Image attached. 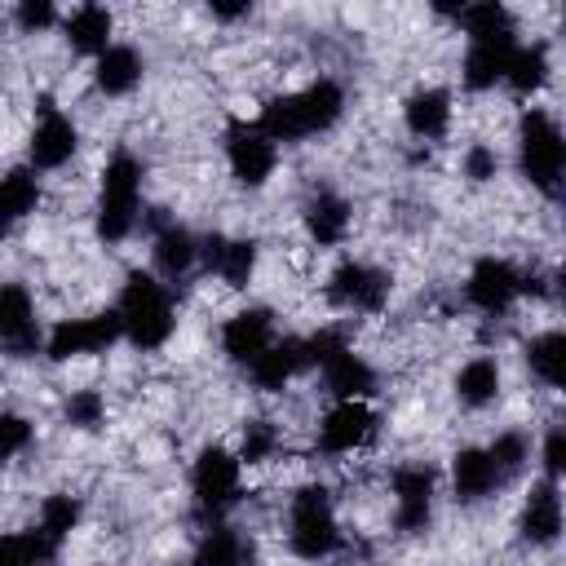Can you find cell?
<instances>
[{
  "instance_id": "cell-1",
  "label": "cell",
  "mask_w": 566,
  "mask_h": 566,
  "mask_svg": "<svg viewBox=\"0 0 566 566\" xmlns=\"http://www.w3.org/2000/svg\"><path fill=\"white\" fill-rule=\"evenodd\" d=\"M115 314H119L124 336H128L137 349H155V345H164L168 332H172V323H177V318H172V301H168V292H164L150 274H128Z\"/></svg>"
},
{
  "instance_id": "cell-2",
  "label": "cell",
  "mask_w": 566,
  "mask_h": 566,
  "mask_svg": "<svg viewBox=\"0 0 566 566\" xmlns=\"http://www.w3.org/2000/svg\"><path fill=\"white\" fill-rule=\"evenodd\" d=\"M137 195H142V164L133 155H115L102 172V203H97V234L106 243H119L133 230Z\"/></svg>"
},
{
  "instance_id": "cell-3",
  "label": "cell",
  "mask_w": 566,
  "mask_h": 566,
  "mask_svg": "<svg viewBox=\"0 0 566 566\" xmlns=\"http://www.w3.org/2000/svg\"><path fill=\"white\" fill-rule=\"evenodd\" d=\"M336 544H340V531H336L327 491H323V486H301V491L292 495V553L318 562V557H327Z\"/></svg>"
},
{
  "instance_id": "cell-4",
  "label": "cell",
  "mask_w": 566,
  "mask_h": 566,
  "mask_svg": "<svg viewBox=\"0 0 566 566\" xmlns=\"http://www.w3.org/2000/svg\"><path fill=\"white\" fill-rule=\"evenodd\" d=\"M562 164H566V142L557 133V124L544 111H526L522 115V172L553 195L562 181Z\"/></svg>"
},
{
  "instance_id": "cell-5",
  "label": "cell",
  "mask_w": 566,
  "mask_h": 566,
  "mask_svg": "<svg viewBox=\"0 0 566 566\" xmlns=\"http://www.w3.org/2000/svg\"><path fill=\"white\" fill-rule=\"evenodd\" d=\"M119 336H124L119 314L66 318V323H57L53 336H49V358H53V363H66V358H80V354H97V349L115 345Z\"/></svg>"
},
{
  "instance_id": "cell-6",
  "label": "cell",
  "mask_w": 566,
  "mask_h": 566,
  "mask_svg": "<svg viewBox=\"0 0 566 566\" xmlns=\"http://www.w3.org/2000/svg\"><path fill=\"white\" fill-rule=\"evenodd\" d=\"M226 155H230V172L243 186H265V177L274 172V142L256 124H230Z\"/></svg>"
},
{
  "instance_id": "cell-7",
  "label": "cell",
  "mask_w": 566,
  "mask_h": 566,
  "mask_svg": "<svg viewBox=\"0 0 566 566\" xmlns=\"http://www.w3.org/2000/svg\"><path fill=\"white\" fill-rule=\"evenodd\" d=\"M517 270L509 265V261H500V256H482L478 265H473V274H469V301L478 305V310H486V314H504L509 310V301L517 296Z\"/></svg>"
},
{
  "instance_id": "cell-8",
  "label": "cell",
  "mask_w": 566,
  "mask_h": 566,
  "mask_svg": "<svg viewBox=\"0 0 566 566\" xmlns=\"http://www.w3.org/2000/svg\"><path fill=\"white\" fill-rule=\"evenodd\" d=\"M332 301L336 305H349V310H380L385 296H389V279L371 265H358V261H345L336 274H332Z\"/></svg>"
},
{
  "instance_id": "cell-9",
  "label": "cell",
  "mask_w": 566,
  "mask_h": 566,
  "mask_svg": "<svg viewBox=\"0 0 566 566\" xmlns=\"http://www.w3.org/2000/svg\"><path fill=\"white\" fill-rule=\"evenodd\" d=\"M195 495L199 504H230L239 495V460L221 447H203L195 460Z\"/></svg>"
},
{
  "instance_id": "cell-10",
  "label": "cell",
  "mask_w": 566,
  "mask_h": 566,
  "mask_svg": "<svg viewBox=\"0 0 566 566\" xmlns=\"http://www.w3.org/2000/svg\"><path fill=\"white\" fill-rule=\"evenodd\" d=\"M0 340L9 345V354H31L40 340L31 292L22 283H0Z\"/></svg>"
},
{
  "instance_id": "cell-11",
  "label": "cell",
  "mask_w": 566,
  "mask_h": 566,
  "mask_svg": "<svg viewBox=\"0 0 566 566\" xmlns=\"http://www.w3.org/2000/svg\"><path fill=\"white\" fill-rule=\"evenodd\" d=\"M270 336H274L270 310H243V314H234V318L226 323L221 345H226V354H230L234 363H248V367H252V363L270 349Z\"/></svg>"
},
{
  "instance_id": "cell-12",
  "label": "cell",
  "mask_w": 566,
  "mask_h": 566,
  "mask_svg": "<svg viewBox=\"0 0 566 566\" xmlns=\"http://www.w3.org/2000/svg\"><path fill=\"white\" fill-rule=\"evenodd\" d=\"M394 495H398V526L424 531L429 526V500H433V473L429 469H398Z\"/></svg>"
},
{
  "instance_id": "cell-13",
  "label": "cell",
  "mask_w": 566,
  "mask_h": 566,
  "mask_svg": "<svg viewBox=\"0 0 566 566\" xmlns=\"http://www.w3.org/2000/svg\"><path fill=\"white\" fill-rule=\"evenodd\" d=\"M522 535L531 544H553L562 535V495H557L553 478L539 482V486H531L526 509H522Z\"/></svg>"
},
{
  "instance_id": "cell-14",
  "label": "cell",
  "mask_w": 566,
  "mask_h": 566,
  "mask_svg": "<svg viewBox=\"0 0 566 566\" xmlns=\"http://www.w3.org/2000/svg\"><path fill=\"white\" fill-rule=\"evenodd\" d=\"M75 150V124L57 111H44V119L31 133V164L35 168H62Z\"/></svg>"
},
{
  "instance_id": "cell-15",
  "label": "cell",
  "mask_w": 566,
  "mask_h": 566,
  "mask_svg": "<svg viewBox=\"0 0 566 566\" xmlns=\"http://www.w3.org/2000/svg\"><path fill=\"white\" fill-rule=\"evenodd\" d=\"M371 433V411L363 402H340L336 411H327L323 429H318V447L323 451H354L358 442H367Z\"/></svg>"
},
{
  "instance_id": "cell-16",
  "label": "cell",
  "mask_w": 566,
  "mask_h": 566,
  "mask_svg": "<svg viewBox=\"0 0 566 566\" xmlns=\"http://www.w3.org/2000/svg\"><path fill=\"white\" fill-rule=\"evenodd\" d=\"M305 363H310V358H305V340H283V345H270V349L252 363V380H256V389L274 394V389H283Z\"/></svg>"
},
{
  "instance_id": "cell-17",
  "label": "cell",
  "mask_w": 566,
  "mask_h": 566,
  "mask_svg": "<svg viewBox=\"0 0 566 566\" xmlns=\"http://www.w3.org/2000/svg\"><path fill=\"white\" fill-rule=\"evenodd\" d=\"M323 376H327V389L340 398V402H358L363 394L376 389V371L354 354V349H340L336 358L323 363Z\"/></svg>"
},
{
  "instance_id": "cell-18",
  "label": "cell",
  "mask_w": 566,
  "mask_h": 566,
  "mask_svg": "<svg viewBox=\"0 0 566 566\" xmlns=\"http://www.w3.org/2000/svg\"><path fill=\"white\" fill-rule=\"evenodd\" d=\"M66 40L75 53H106L111 49V13L102 4H80L66 18Z\"/></svg>"
},
{
  "instance_id": "cell-19",
  "label": "cell",
  "mask_w": 566,
  "mask_h": 566,
  "mask_svg": "<svg viewBox=\"0 0 566 566\" xmlns=\"http://www.w3.org/2000/svg\"><path fill=\"white\" fill-rule=\"evenodd\" d=\"M137 80H142V57H137V49L111 44L106 53H97V88H102V93L119 97V93L137 88Z\"/></svg>"
},
{
  "instance_id": "cell-20",
  "label": "cell",
  "mask_w": 566,
  "mask_h": 566,
  "mask_svg": "<svg viewBox=\"0 0 566 566\" xmlns=\"http://www.w3.org/2000/svg\"><path fill=\"white\" fill-rule=\"evenodd\" d=\"M451 124V97L442 88H420L407 97V128L416 137H442Z\"/></svg>"
},
{
  "instance_id": "cell-21",
  "label": "cell",
  "mask_w": 566,
  "mask_h": 566,
  "mask_svg": "<svg viewBox=\"0 0 566 566\" xmlns=\"http://www.w3.org/2000/svg\"><path fill=\"white\" fill-rule=\"evenodd\" d=\"M451 478H455V495H460V500H482V495L500 482V473H495L491 455H486V451H478V447H464V451L455 455Z\"/></svg>"
},
{
  "instance_id": "cell-22",
  "label": "cell",
  "mask_w": 566,
  "mask_h": 566,
  "mask_svg": "<svg viewBox=\"0 0 566 566\" xmlns=\"http://www.w3.org/2000/svg\"><path fill=\"white\" fill-rule=\"evenodd\" d=\"M270 142H301L310 137V124H305V111H301V97L296 93H283L274 97L265 111H261V124H256Z\"/></svg>"
},
{
  "instance_id": "cell-23",
  "label": "cell",
  "mask_w": 566,
  "mask_h": 566,
  "mask_svg": "<svg viewBox=\"0 0 566 566\" xmlns=\"http://www.w3.org/2000/svg\"><path fill=\"white\" fill-rule=\"evenodd\" d=\"M460 22H464V31H469L473 44H500V40H513V18H509V9L495 4V0L460 9Z\"/></svg>"
},
{
  "instance_id": "cell-24",
  "label": "cell",
  "mask_w": 566,
  "mask_h": 566,
  "mask_svg": "<svg viewBox=\"0 0 566 566\" xmlns=\"http://www.w3.org/2000/svg\"><path fill=\"white\" fill-rule=\"evenodd\" d=\"M513 44H517V40L473 44V49H469V57H464V84H469V88H491L495 80H504V66H509Z\"/></svg>"
},
{
  "instance_id": "cell-25",
  "label": "cell",
  "mask_w": 566,
  "mask_h": 566,
  "mask_svg": "<svg viewBox=\"0 0 566 566\" xmlns=\"http://www.w3.org/2000/svg\"><path fill=\"white\" fill-rule=\"evenodd\" d=\"M296 97H301V111H305L310 133L332 128V124L340 119V111H345V93H340L336 80H314V84H310L305 93H296Z\"/></svg>"
},
{
  "instance_id": "cell-26",
  "label": "cell",
  "mask_w": 566,
  "mask_h": 566,
  "mask_svg": "<svg viewBox=\"0 0 566 566\" xmlns=\"http://www.w3.org/2000/svg\"><path fill=\"white\" fill-rule=\"evenodd\" d=\"M35 199H40V186H35V177H31L27 168L4 172V177H0V234H4L18 217H27V212L35 208Z\"/></svg>"
},
{
  "instance_id": "cell-27",
  "label": "cell",
  "mask_w": 566,
  "mask_h": 566,
  "mask_svg": "<svg viewBox=\"0 0 566 566\" xmlns=\"http://www.w3.org/2000/svg\"><path fill=\"white\" fill-rule=\"evenodd\" d=\"M526 363H531V371H535L544 385L562 389V385H566V336H562V332L535 336L531 349H526Z\"/></svg>"
},
{
  "instance_id": "cell-28",
  "label": "cell",
  "mask_w": 566,
  "mask_h": 566,
  "mask_svg": "<svg viewBox=\"0 0 566 566\" xmlns=\"http://www.w3.org/2000/svg\"><path fill=\"white\" fill-rule=\"evenodd\" d=\"M305 226H310V234L318 243H340L345 230H349V203L336 199V195H318L310 203V212H305Z\"/></svg>"
},
{
  "instance_id": "cell-29",
  "label": "cell",
  "mask_w": 566,
  "mask_h": 566,
  "mask_svg": "<svg viewBox=\"0 0 566 566\" xmlns=\"http://www.w3.org/2000/svg\"><path fill=\"white\" fill-rule=\"evenodd\" d=\"M544 75H548V53H544V44H513L509 66H504V80H509L517 93H531V88L544 84Z\"/></svg>"
},
{
  "instance_id": "cell-30",
  "label": "cell",
  "mask_w": 566,
  "mask_h": 566,
  "mask_svg": "<svg viewBox=\"0 0 566 566\" xmlns=\"http://www.w3.org/2000/svg\"><path fill=\"white\" fill-rule=\"evenodd\" d=\"M455 394H460V402H469V407L491 402V398L500 394V367H495L491 358H473V363H464L460 376H455Z\"/></svg>"
},
{
  "instance_id": "cell-31",
  "label": "cell",
  "mask_w": 566,
  "mask_h": 566,
  "mask_svg": "<svg viewBox=\"0 0 566 566\" xmlns=\"http://www.w3.org/2000/svg\"><path fill=\"white\" fill-rule=\"evenodd\" d=\"M243 562H248V544L230 526H212L195 548V566H243Z\"/></svg>"
},
{
  "instance_id": "cell-32",
  "label": "cell",
  "mask_w": 566,
  "mask_h": 566,
  "mask_svg": "<svg viewBox=\"0 0 566 566\" xmlns=\"http://www.w3.org/2000/svg\"><path fill=\"white\" fill-rule=\"evenodd\" d=\"M57 553L53 539H44L40 531H13L0 535V566H44Z\"/></svg>"
},
{
  "instance_id": "cell-33",
  "label": "cell",
  "mask_w": 566,
  "mask_h": 566,
  "mask_svg": "<svg viewBox=\"0 0 566 566\" xmlns=\"http://www.w3.org/2000/svg\"><path fill=\"white\" fill-rule=\"evenodd\" d=\"M195 256H199V248H195V239L181 230V226H164L159 230V239H155V261H159V270L164 274H186L190 265H195Z\"/></svg>"
},
{
  "instance_id": "cell-34",
  "label": "cell",
  "mask_w": 566,
  "mask_h": 566,
  "mask_svg": "<svg viewBox=\"0 0 566 566\" xmlns=\"http://www.w3.org/2000/svg\"><path fill=\"white\" fill-rule=\"evenodd\" d=\"M252 265H256V243H252V239H226L212 270H217L230 287H243V283L252 279Z\"/></svg>"
},
{
  "instance_id": "cell-35",
  "label": "cell",
  "mask_w": 566,
  "mask_h": 566,
  "mask_svg": "<svg viewBox=\"0 0 566 566\" xmlns=\"http://www.w3.org/2000/svg\"><path fill=\"white\" fill-rule=\"evenodd\" d=\"M75 522H80V504H75L71 495H49V500H44V509H40V535H44V539L62 544V539L75 531Z\"/></svg>"
},
{
  "instance_id": "cell-36",
  "label": "cell",
  "mask_w": 566,
  "mask_h": 566,
  "mask_svg": "<svg viewBox=\"0 0 566 566\" xmlns=\"http://www.w3.org/2000/svg\"><path fill=\"white\" fill-rule=\"evenodd\" d=\"M102 416H106V398H102L97 389H75V394L66 398V420H71V424H80V429H97Z\"/></svg>"
},
{
  "instance_id": "cell-37",
  "label": "cell",
  "mask_w": 566,
  "mask_h": 566,
  "mask_svg": "<svg viewBox=\"0 0 566 566\" xmlns=\"http://www.w3.org/2000/svg\"><path fill=\"white\" fill-rule=\"evenodd\" d=\"M491 464H495V473L500 478H509V473H517L522 469V460H526V438L522 433H500L495 442H491Z\"/></svg>"
},
{
  "instance_id": "cell-38",
  "label": "cell",
  "mask_w": 566,
  "mask_h": 566,
  "mask_svg": "<svg viewBox=\"0 0 566 566\" xmlns=\"http://www.w3.org/2000/svg\"><path fill=\"white\" fill-rule=\"evenodd\" d=\"M274 424H265V420H248L243 424V447H239V460H248V464H256V460H265L270 451H274Z\"/></svg>"
},
{
  "instance_id": "cell-39",
  "label": "cell",
  "mask_w": 566,
  "mask_h": 566,
  "mask_svg": "<svg viewBox=\"0 0 566 566\" xmlns=\"http://www.w3.org/2000/svg\"><path fill=\"white\" fill-rule=\"evenodd\" d=\"M27 447H31V424L22 416H13V411H0V460L18 455Z\"/></svg>"
},
{
  "instance_id": "cell-40",
  "label": "cell",
  "mask_w": 566,
  "mask_h": 566,
  "mask_svg": "<svg viewBox=\"0 0 566 566\" xmlns=\"http://www.w3.org/2000/svg\"><path fill=\"white\" fill-rule=\"evenodd\" d=\"M57 22V9L49 4V0H22L18 4V27L22 31H44V27H53Z\"/></svg>"
},
{
  "instance_id": "cell-41",
  "label": "cell",
  "mask_w": 566,
  "mask_h": 566,
  "mask_svg": "<svg viewBox=\"0 0 566 566\" xmlns=\"http://www.w3.org/2000/svg\"><path fill=\"white\" fill-rule=\"evenodd\" d=\"M495 168H500V159H495L491 146H469V155H464V177H473V181H491Z\"/></svg>"
},
{
  "instance_id": "cell-42",
  "label": "cell",
  "mask_w": 566,
  "mask_h": 566,
  "mask_svg": "<svg viewBox=\"0 0 566 566\" xmlns=\"http://www.w3.org/2000/svg\"><path fill=\"white\" fill-rule=\"evenodd\" d=\"M544 469H548V478H562V469H566V433L562 429H548V438H544Z\"/></svg>"
},
{
  "instance_id": "cell-43",
  "label": "cell",
  "mask_w": 566,
  "mask_h": 566,
  "mask_svg": "<svg viewBox=\"0 0 566 566\" xmlns=\"http://www.w3.org/2000/svg\"><path fill=\"white\" fill-rule=\"evenodd\" d=\"M212 13L230 22V18H243V13H248V4H212Z\"/></svg>"
}]
</instances>
